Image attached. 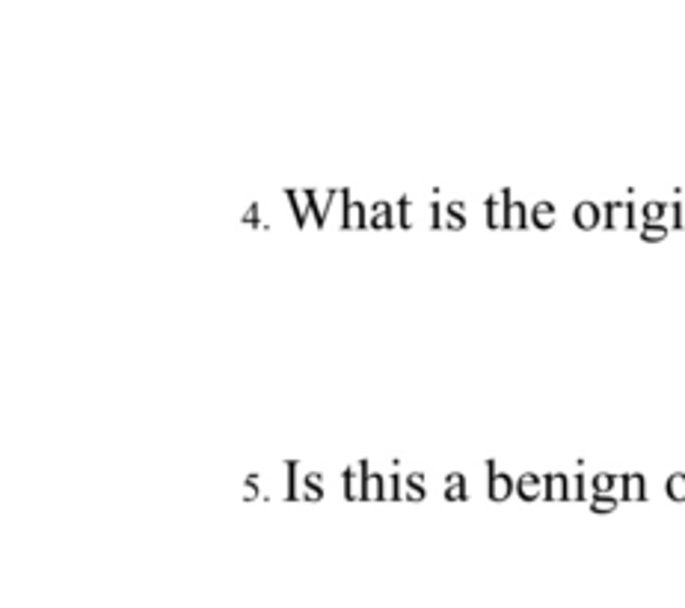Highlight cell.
<instances>
[{"label":"cell","instance_id":"cell-23","mask_svg":"<svg viewBox=\"0 0 685 608\" xmlns=\"http://www.w3.org/2000/svg\"><path fill=\"white\" fill-rule=\"evenodd\" d=\"M667 214V205L664 202H647V205H641V217L644 223H659V219Z\"/></svg>","mask_w":685,"mask_h":608},{"label":"cell","instance_id":"cell-6","mask_svg":"<svg viewBox=\"0 0 685 608\" xmlns=\"http://www.w3.org/2000/svg\"><path fill=\"white\" fill-rule=\"evenodd\" d=\"M543 499L546 501H566L570 499V478L561 472H549L543 478Z\"/></svg>","mask_w":685,"mask_h":608},{"label":"cell","instance_id":"cell-14","mask_svg":"<svg viewBox=\"0 0 685 608\" xmlns=\"http://www.w3.org/2000/svg\"><path fill=\"white\" fill-rule=\"evenodd\" d=\"M445 499L448 501H466L469 499V489H466V478L460 472H451L445 478Z\"/></svg>","mask_w":685,"mask_h":608},{"label":"cell","instance_id":"cell-4","mask_svg":"<svg viewBox=\"0 0 685 608\" xmlns=\"http://www.w3.org/2000/svg\"><path fill=\"white\" fill-rule=\"evenodd\" d=\"M508 205H510L508 188L487 196V229H508Z\"/></svg>","mask_w":685,"mask_h":608},{"label":"cell","instance_id":"cell-7","mask_svg":"<svg viewBox=\"0 0 685 608\" xmlns=\"http://www.w3.org/2000/svg\"><path fill=\"white\" fill-rule=\"evenodd\" d=\"M599 219H603V211H599L596 202H579L576 211H573V223H576V229H581V232L596 229Z\"/></svg>","mask_w":685,"mask_h":608},{"label":"cell","instance_id":"cell-5","mask_svg":"<svg viewBox=\"0 0 685 608\" xmlns=\"http://www.w3.org/2000/svg\"><path fill=\"white\" fill-rule=\"evenodd\" d=\"M395 205H389V202H371L368 205V229H374V232H383V229H395L398 226V217H395Z\"/></svg>","mask_w":685,"mask_h":608},{"label":"cell","instance_id":"cell-10","mask_svg":"<svg viewBox=\"0 0 685 608\" xmlns=\"http://www.w3.org/2000/svg\"><path fill=\"white\" fill-rule=\"evenodd\" d=\"M620 487H623V501H644L647 499V481H644V475H638V472L623 475Z\"/></svg>","mask_w":685,"mask_h":608},{"label":"cell","instance_id":"cell-17","mask_svg":"<svg viewBox=\"0 0 685 608\" xmlns=\"http://www.w3.org/2000/svg\"><path fill=\"white\" fill-rule=\"evenodd\" d=\"M404 493L410 501H424L427 489H424V475L422 472H410V475L404 478Z\"/></svg>","mask_w":685,"mask_h":608},{"label":"cell","instance_id":"cell-1","mask_svg":"<svg viewBox=\"0 0 685 608\" xmlns=\"http://www.w3.org/2000/svg\"><path fill=\"white\" fill-rule=\"evenodd\" d=\"M368 460H359L341 472L344 481V499L347 501H365V478H368Z\"/></svg>","mask_w":685,"mask_h":608},{"label":"cell","instance_id":"cell-29","mask_svg":"<svg viewBox=\"0 0 685 608\" xmlns=\"http://www.w3.org/2000/svg\"><path fill=\"white\" fill-rule=\"evenodd\" d=\"M258 499V475H249L243 481V501H256Z\"/></svg>","mask_w":685,"mask_h":608},{"label":"cell","instance_id":"cell-13","mask_svg":"<svg viewBox=\"0 0 685 608\" xmlns=\"http://www.w3.org/2000/svg\"><path fill=\"white\" fill-rule=\"evenodd\" d=\"M528 223H531V211H528V205H525V202L510 199V205H508V229L522 232V229H528Z\"/></svg>","mask_w":685,"mask_h":608},{"label":"cell","instance_id":"cell-18","mask_svg":"<svg viewBox=\"0 0 685 608\" xmlns=\"http://www.w3.org/2000/svg\"><path fill=\"white\" fill-rule=\"evenodd\" d=\"M303 499L306 501H321L324 499V475L321 472H309L303 478Z\"/></svg>","mask_w":685,"mask_h":608},{"label":"cell","instance_id":"cell-27","mask_svg":"<svg viewBox=\"0 0 685 608\" xmlns=\"http://www.w3.org/2000/svg\"><path fill=\"white\" fill-rule=\"evenodd\" d=\"M588 499V489H584V475L579 472L576 478H570V501H584Z\"/></svg>","mask_w":685,"mask_h":608},{"label":"cell","instance_id":"cell-28","mask_svg":"<svg viewBox=\"0 0 685 608\" xmlns=\"http://www.w3.org/2000/svg\"><path fill=\"white\" fill-rule=\"evenodd\" d=\"M386 499H392V501L407 499V493H404V478H400V475H392V478H389V493H386Z\"/></svg>","mask_w":685,"mask_h":608},{"label":"cell","instance_id":"cell-26","mask_svg":"<svg viewBox=\"0 0 685 608\" xmlns=\"http://www.w3.org/2000/svg\"><path fill=\"white\" fill-rule=\"evenodd\" d=\"M258 214H261V205L256 202V205H249V208L243 211L241 223H243V226H249V229H270V226H264V223H261V219H258Z\"/></svg>","mask_w":685,"mask_h":608},{"label":"cell","instance_id":"cell-16","mask_svg":"<svg viewBox=\"0 0 685 608\" xmlns=\"http://www.w3.org/2000/svg\"><path fill=\"white\" fill-rule=\"evenodd\" d=\"M386 499V478L380 472H368L365 478V501H383Z\"/></svg>","mask_w":685,"mask_h":608},{"label":"cell","instance_id":"cell-2","mask_svg":"<svg viewBox=\"0 0 685 608\" xmlns=\"http://www.w3.org/2000/svg\"><path fill=\"white\" fill-rule=\"evenodd\" d=\"M487 475H490V484H487V493L493 501H508L513 493H516V481L508 475V472H498V466L490 460L487 463Z\"/></svg>","mask_w":685,"mask_h":608},{"label":"cell","instance_id":"cell-3","mask_svg":"<svg viewBox=\"0 0 685 608\" xmlns=\"http://www.w3.org/2000/svg\"><path fill=\"white\" fill-rule=\"evenodd\" d=\"M603 219H605V229H635V205L632 202H608L605 211H603Z\"/></svg>","mask_w":685,"mask_h":608},{"label":"cell","instance_id":"cell-31","mask_svg":"<svg viewBox=\"0 0 685 608\" xmlns=\"http://www.w3.org/2000/svg\"><path fill=\"white\" fill-rule=\"evenodd\" d=\"M671 211H674V229H685V202L671 205Z\"/></svg>","mask_w":685,"mask_h":608},{"label":"cell","instance_id":"cell-8","mask_svg":"<svg viewBox=\"0 0 685 608\" xmlns=\"http://www.w3.org/2000/svg\"><path fill=\"white\" fill-rule=\"evenodd\" d=\"M516 496L522 501H537L543 499V478L534 475V472H525V475L516 478Z\"/></svg>","mask_w":685,"mask_h":608},{"label":"cell","instance_id":"cell-21","mask_svg":"<svg viewBox=\"0 0 685 608\" xmlns=\"http://www.w3.org/2000/svg\"><path fill=\"white\" fill-rule=\"evenodd\" d=\"M591 511H593V514H614V511H617V499H614L611 493H593Z\"/></svg>","mask_w":685,"mask_h":608},{"label":"cell","instance_id":"cell-9","mask_svg":"<svg viewBox=\"0 0 685 608\" xmlns=\"http://www.w3.org/2000/svg\"><path fill=\"white\" fill-rule=\"evenodd\" d=\"M341 229L347 232H359V229H368V208L362 202H347V211H344V219H341Z\"/></svg>","mask_w":685,"mask_h":608},{"label":"cell","instance_id":"cell-15","mask_svg":"<svg viewBox=\"0 0 685 608\" xmlns=\"http://www.w3.org/2000/svg\"><path fill=\"white\" fill-rule=\"evenodd\" d=\"M445 208V226L442 229H451V232H460L466 229V205L463 202H448Z\"/></svg>","mask_w":685,"mask_h":608},{"label":"cell","instance_id":"cell-20","mask_svg":"<svg viewBox=\"0 0 685 608\" xmlns=\"http://www.w3.org/2000/svg\"><path fill=\"white\" fill-rule=\"evenodd\" d=\"M667 238V226L662 223H644L641 226V241H647V244H659V241H664Z\"/></svg>","mask_w":685,"mask_h":608},{"label":"cell","instance_id":"cell-30","mask_svg":"<svg viewBox=\"0 0 685 608\" xmlns=\"http://www.w3.org/2000/svg\"><path fill=\"white\" fill-rule=\"evenodd\" d=\"M442 205L439 202H430V229H442L445 226V219H442Z\"/></svg>","mask_w":685,"mask_h":608},{"label":"cell","instance_id":"cell-12","mask_svg":"<svg viewBox=\"0 0 685 608\" xmlns=\"http://www.w3.org/2000/svg\"><path fill=\"white\" fill-rule=\"evenodd\" d=\"M285 199H288V205H291V211H294V219H297V226L303 229L306 226V219H309V199H306V190H285Z\"/></svg>","mask_w":685,"mask_h":608},{"label":"cell","instance_id":"cell-25","mask_svg":"<svg viewBox=\"0 0 685 608\" xmlns=\"http://www.w3.org/2000/svg\"><path fill=\"white\" fill-rule=\"evenodd\" d=\"M410 205H412V202H410V196H400L398 199V226L400 229H412V217H410Z\"/></svg>","mask_w":685,"mask_h":608},{"label":"cell","instance_id":"cell-11","mask_svg":"<svg viewBox=\"0 0 685 608\" xmlns=\"http://www.w3.org/2000/svg\"><path fill=\"white\" fill-rule=\"evenodd\" d=\"M531 226L540 229V232L555 226V205H552V202L543 199V202H537V205L531 208Z\"/></svg>","mask_w":685,"mask_h":608},{"label":"cell","instance_id":"cell-22","mask_svg":"<svg viewBox=\"0 0 685 608\" xmlns=\"http://www.w3.org/2000/svg\"><path fill=\"white\" fill-rule=\"evenodd\" d=\"M620 484V478L617 475H608V472H599V475L591 481V487H593V493H614V487Z\"/></svg>","mask_w":685,"mask_h":608},{"label":"cell","instance_id":"cell-19","mask_svg":"<svg viewBox=\"0 0 685 608\" xmlns=\"http://www.w3.org/2000/svg\"><path fill=\"white\" fill-rule=\"evenodd\" d=\"M664 493H667V499H671V501H685V475H682V472H676V475L667 478Z\"/></svg>","mask_w":685,"mask_h":608},{"label":"cell","instance_id":"cell-24","mask_svg":"<svg viewBox=\"0 0 685 608\" xmlns=\"http://www.w3.org/2000/svg\"><path fill=\"white\" fill-rule=\"evenodd\" d=\"M285 466H288V493H285V499H288V501H297V499H303V493H300V484H297V472H300V463L288 460Z\"/></svg>","mask_w":685,"mask_h":608}]
</instances>
